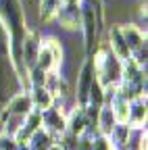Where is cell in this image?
Masks as SVG:
<instances>
[{
	"mask_svg": "<svg viewBox=\"0 0 148 150\" xmlns=\"http://www.w3.org/2000/svg\"><path fill=\"white\" fill-rule=\"evenodd\" d=\"M4 110L8 112V115H17V117H27L29 112L33 110V104H31V98L27 92H17L13 94V96L6 100V106Z\"/></svg>",
	"mask_w": 148,
	"mask_h": 150,
	"instance_id": "52a82bcc",
	"label": "cell"
},
{
	"mask_svg": "<svg viewBox=\"0 0 148 150\" xmlns=\"http://www.w3.org/2000/svg\"><path fill=\"white\" fill-rule=\"evenodd\" d=\"M121 33H123V40L127 44V48L136 52L140 46L146 44V31L138 25V23H121Z\"/></svg>",
	"mask_w": 148,
	"mask_h": 150,
	"instance_id": "ba28073f",
	"label": "cell"
},
{
	"mask_svg": "<svg viewBox=\"0 0 148 150\" xmlns=\"http://www.w3.org/2000/svg\"><path fill=\"white\" fill-rule=\"evenodd\" d=\"M146 119H148L146 98H134V100H129L127 125H129V127H146Z\"/></svg>",
	"mask_w": 148,
	"mask_h": 150,
	"instance_id": "8fae6325",
	"label": "cell"
},
{
	"mask_svg": "<svg viewBox=\"0 0 148 150\" xmlns=\"http://www.w3.org/2000/svg\"><path fill=\"white\" fill-rule=\"evenodd\" d=\"M81 19H79V29H81V44L84 52L92 56L98 50V33H100V11L102 2L100 0H79Z\"/></svg>",
	"mask_w": 148,
	"mask_h": 150,
	"instance_id": "6da1fadb",
	"label": "cell"
},
{
	"mask_svg": "<svg viewBox=\"0 0 148 150\" xmlns=\"http://www.w3.org/2000/svg\"><path fill=\"white\" fill-rule=\"evenodd\" d=\"M106 48L113 52L119 61H129V59H132V50L127 48L119 25H110L106 29Z\"/></svg>",
	"mask_w": 148,
	"mask_h": 150,
	"instance_id": "8992f818",
	"label": "cell"
},
{
	"mask_svg": "<svg viewBox=\"0 0 148 150\" xmlns=\"http://www.w3.org/2000/svg\"><path fill=\"white\" fill-rule=\"evenodd\" d=\"M42 127L50 136H54V140H59L67 131V115L61 112L57 106L46 108V110H42Z\"/></svg>",
	"mask_w": 148,
	"mask_h": 150,
	"instance_id": "5b68a950",
	"label": "cell"
},
{
	"mask_svg": "<svg viewBox=\"0 0 148 150\" xmlns=\"http://www.w3.org/2000/svg\"><path fill=\"white\" fill-rule=\"evenodd\" d=\"M27 94H29V98H31L33 110H40L42 112V110L54 106V94L46 86H31Z\"/></svg>",
	"mask_w": 148,
	"mask_h": 150,
	"instance_id": "9c48e42d",
	"label": "cell"
},
{
	"mask_svg": "<svg viewBox=\"0 0 148 150\" xmlns=\"http://www.w3.org/2000/svg\"><path fill=\"white\" fill-rule=\"evenodd\" d=\"M110 150H115V148H110Z\"/></svg>",
	"mask_w": 148,
	"mask_h": 150,
	"instance_id": "ffe728a7",
	"label": "cell"
},
{
	"mask_svg": "<svg viewBox=\"0 0 148 150\" xmlns=\"http://www.w3.org/2000/svg\"><path fill=\"white\" fill-rule=\"evenodd\" d=\"M96 81V73H94V65H92V59H88L79 65L77 73H75V92H73V98H75L77 106H86L88 104V94L92 83Z\"/></svg>",
	"mask_w": 148,
	"mask_h": 150,
	"instance_id": "7a4b0ae2",
	"label": "cell"
},
{
	"mask_svg": "<svg viewBox=\"0 0 148 150\" xmlns=\"http://www.w3.org/2000/svg\"><path fill=\"white\" fill-rule=\"evenodd\" d=\"M54 142H57V140H54V136H50L44 127H40L38 131H33V134H31V138L27 140V146H29L31 150H50V146H52Z\"/></svg>",
	"mask_w": 148,
	"mask_h": 150,
	"instance_id": "5bb4252c",
	"label": "cell"
},
{
	"mask_svg": "<svg viewBox=\"0 0 148 150\" xmlns=\"http://www.w3.org/2000/svg\"><path fill=\"white\" fill-rule=\"evenodd\" d=\"M50 150H63V148H61V146H59V144H57V142H54V144H52V146H50Z\"/></svg>",
	"mask_w": 148,
	"mask_h": 150,
	"instance_id": "d6986e66",
	"label": "cell"
},
{
	"mask_svg": "<svg viewBox=\"0 0 148 150\" xmlns=\"http://www.w3.org/2000/svg\"><path fill=\"white\" fill-rule=\"evenodd\" d=\"M67 131L73 136H77V138L88 134V117H86L84 106L71 108V112L67 115Z\"/></svg>",
	"mask_w": 148,
	"mask_h": 150,
	"instance_id": "30bf717a",
	"label": "cell"
},
{
	"mask_svg": "<svg viewBox=\"0 0 148 150\" xmlns=\"http://www.w3.org/2000/svg\"><path fill=\"white\" fill-rule=\"evenodd\" d=\"M17 150H31L27 144H19V146H17Z\"/></svg>",
	"mask_w": 148,
	"mask_h": 150,
	"instance_id": "ac0fdd59",
	"label": "cell"
},
{
	"mask_svg": "<svg viewBox=\"0 0 148 150\" xmlns=\"http://www.w3.org/2000/svg\"><path fill=\"white\" fill-rule=\"evenodd\" d=\"M17 146H19V144L15 142V138L0 134V150H17Z\"/></svg>",
	"mask_w": 148,
	"mask_h": 150,
	"instance_id": "e0dca14e",
	"label": "cell"
},
{
	"mask_svg": "<svg viewBox=\"0 0 148 150\" xmlns=\"http://www.w3.org/2000/svg\"><path fill=\"white\" fill-rule=\"evenodd\" d=\"M79 19H81L79 0H63L61 8L57 11V17H54V23L65 31H75L79 29Z\"/></svg>",
	"mask_w": 148,
	"mask_h": 150,
	"instance_id": "3957f363",
	"label": "cell"
},
{
	"mask_svg": "<svg viewBox=\"0 0 148 150\" xmlns=\"http://www.w3.org/2000/svg\"><path fill=\"white\" fill-rule=\"evenodd\" d=\"M117 121H115V115H113V110H110L108 104L100 106L98 110V119H96V134L100 136H110V131L115 129Z\"/></svg>",
	"mask_w": 148,
	"mask_h": 150,
	"instance_id": "7c38bea8",
	"label": "cell"
},
{
	"mask_svg": "<svg viewBox=\"0 0 148 150\" xmlns=\"http://www.w3.org/2000/svg\"><path fill=\"white\" fill-rule=\"evenodd\" d=\"M108 106H110V110H113V115H115V121L127 125V117H129V100H125L123 96L115 94V98L110 100Z\"/></svg>",
	"mask_w": 148,
	"mask_h": 150,
	"instance_id": "9a60e30c",
	"label": "cell"
},
{
	"mask_svg": "<svg viewBox=\"0 0 148 150\" xmlns=\"http://www.w3.org/2000/svg\"><path fill=\"white\" fill-rule=\"evenodd\" d=\"M113 144H110L108 136H100V134H94L92 136V150H110Z\"/></svg>",
	"mask_w": 148,
	"mask_h": 150,
	"instance_id": "2e32d148",
	"label": "cell"
},
{
	"mask_svg": "<svg viewBox=\"0 0 148 150\" xmlns=\"http://www.w3.org/2000/svg\"><path fill=\"white\" fill-rule=\"evenodd\" d=\"M63 0H38V19L42 25L54 23V17H57V11L61 8Z\"/></svg>",
	"mask_w": 148,
	"mask_h": 150,
	"instance_id": "4fadbf2b",
	"label": "cell"
},
{
	"mask_svg": "<svg viewBox=\"0 0 148 150\" xmlns=\"http://www.w3.org/2000/svg\"><path fill=\"white\" fill-rule=\"evenodd\" d=\"M40 46H42V35L38 29H29L21 42V63L23 67L29 71L33 69L35 65V59H38V52H40Z\"/></svg>",
	"mask_w": 148,
	"mask_h": 150,
	"instance_id": "277c9868",
	"label": "cell"
}]
</instances>
